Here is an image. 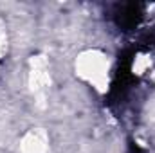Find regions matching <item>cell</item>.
I'll return each instance as SVG.
<instances>
[{"instance_id":"obj_1","label":"cell","mask_w":155,"mask_h":153,"mask_svg":"<svg viewBox=\"0 0 155 153\" xmlns=\"http://www.w3.org/2000/svg\"><path fill=\"white\" fill-rule=\"evenodd\" d=\"M139 13H141V7L139 5H126L123 11H121V16H119V24L124 25V27H132L137 24L139 20Z\"/></svg>"}]
</instances>
